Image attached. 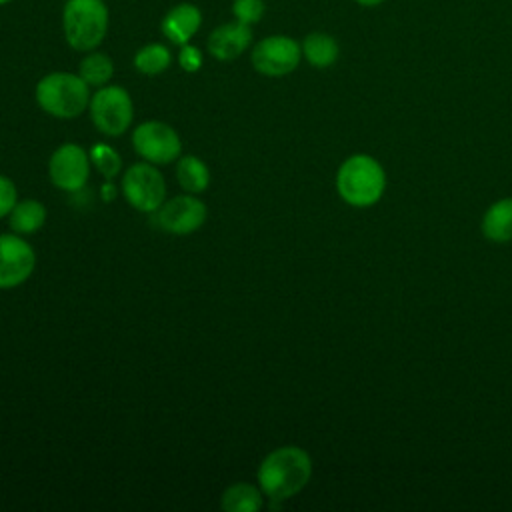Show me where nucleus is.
Returning <instances> with one entry per match:
<instances>
[{
    "instance_id": "nucleus-25",
    "label": "nucleus",
    "mask_w": 512,
    "mask_h": 512,
    "mask_svg": "<svg viewBox=\"0 0 512 512\" xmlns=\"http://www.w3.org/2000/svg\"><path fill=\"white\" fill-rule=\"evenodd\" d=\"M352 2H356V4L362 6V8H376V6L384 4L386 0H352Z\"/></svg>"
},
{
    "instance_id": "nucleus-13",
    "label": "nucleus",
    "mask_w": 512,
    "mask_h": 512,
    "mask_svg": "<svg viewBox=\"0 0 512 512\" xmlns=\"http://www.w3.org/2000/svg\"><path fill=\"white\" fill-rule=\"evenodd\" d=\"M202 26V10L194 2H178L166 10L160 20L162 36L174 44L184 46L188 44Z\"/></svg>"
},
{
    "instance_id": "nucleus-17",
    "label": "nucleus",
    "mask_w": 512,
    "mask_h": 512,
    "mask_svg": "<svg viewBox=\"0 0 512 512\" xmlns=\"http://www.w3.org/2000/svg\"><path fill=\"white\" fill-rule=\"evenodd\" d=\"M176 178H178V184L182 186L184 192L200 194L210 184V170L198 156L186 154V156L178 158Z\"/></svg>"
},
{
    "instance_id": "nucleus-1",
    "label": "nucleus",
    "mask_w": 512,
    "mask_h": 512,
    "mask_svg": "<svg viewBox=\"0 0 512 512\" xmlns=\"http://www.w3.org/2000/svg\"><path fill=\"white\" fill-rule=\"evenodd\" d=\"M258 486L274 502L298 494L312 476V458L300 446H280L258 466Z\"/></svg>"
},
{
    "instance_id": "nucleus-22",
    "label": "nucleus",
    "mask_w": 512,
    "mask_h": 512,
    "mask_svg": "<svg viewBox=\"0 0 512 512\" xmlns=\"http://www.w3.org/2000/svg\"><path fill=\"white\" fill-rule=\"evenodd\" d=\"M230 12H232L234 20L254 26L264 18L266 2L264 0H232Z\"/></svg>"
},
{
    "instance_id": "nucleus-26",
    "label": "nucleus",
    "mask_w": 512,
    "mask_h": 512,
    "mask_svg": "<svg viewBox=\"0 0 512 512\" xmlns=\"http://www.w3.org/2000/svg\"><path fill=\"white\" fill-rule=\"evenodd\" d=\"M114 190H116V188H114L112 184H106V186L102 188V196H106L108 200H112V198H114Z\"/></svg>"
},
{
    "instance_id": "nucleus-14",
    "label": "nucleus",
    "mask_w": 512,
    "mask_h": 512,
    "mask_svg": "<svg viewBox=\"0 0 512 512\" xmlns=\"http://www.w3.org/2000/svg\"><path fill=\"white\" fill-rule=\"evenodd\" d=\"M300 48H302V58L314 66V68H330L332 64H336L338 56H340V44L338 40L328 34V32H322V30H314V32H308L302 42H300Z\"/></svg>"
},
{
    "instance_id": "nucleus-8",
    "label": "nucleus",
    "mask_w": 512,
    "mask_h": 512,
    "mask_svg": "<svg viewBox=\"0 0 512 512\" xmlns=\"http://www.w3.org/2000/svg\"><path fill=\"white\" fill-rule=\"evenodd\" d=\"M132 146L150 164H168L180 158L182 142L176 130L160 120H146L132 132Z\"/></svg>"
},
{
    "instance_id": "nucleus-19",
    "label": "nucleus",
    "mask_w": 512,
    "mask_h": 512,
    "mask_svg": "<svg viewBox=\"0 0 512 512\" xmlns=\"http://www.w3.org/2000/svg\"><path fill=\"white\" fill-rule=\"evenodd\" d=\"M132 64L144 76H158L172 66V52L162 42H150L136 50Z\"/></svg>"
},
{
    "instance_id": "nucleus-7",
    "label": "nucleus",
    "mask_w": 512,
    "mask_h": 512,
    "mask_svg": "<svg viewBox=\"0 0 512 512\" xmlns=\"http://www.w3.org/2000/svg\"><path fill=\"white\" fill-rule=\"evenodd\" d=\"M122 194L138 212H156L166 198V182L150 162L132 164L122 176Z\"/></svg>"
},
{
    "instance_id": "nucleus-27",
    "label": "nucleus",
    "mask_w": 512,
    "mask_h": 512,
    "mask_svg": "<svg viewBox=\"0 0 512 512\" xmlns=\"http://www.w3.org/2000/svg\"><path fill=\"white\" fill-rule=\"evenodd\" d=\"M12 0H0V6H6V4H10Z\"/></svg>"
},
{
    "instance_id": "nucleus-20",
    "label": "nucleus",
    "mask_w": 512,
    "mask_h": 512,
    "mask_svg": "<svg viewBox=\"0 0 512 512\" xmlns=\"http://www.w3.org/2000/svg\"><path fill=\"white\" fill-rule=\"evenodd\" d=\"M78 74L80 78L92 88H100L106 86L112 76H114V62L106 52H98V50H90L86 52V56L80 60L78 64Z\"/></svg>"
},
{
    "instance_id": "nucleus-4",
    "label": "nucleus",
    "mask_w": 512,
    "mask_h": 512,
    "mask_svg": "<svg viewBox=\"0 0 512 512\" xmlns=\"http://www.w3.org/2000/svg\"><path fill=\"white\" fill-rule=\"evenodd\" d=\"M386 188V174L378 160L368 154L348 156L336 172V190L340 198L356 208L376 204Z\"/></svg>"
},
{
    "instance_id": "nucleus-21",
    "label": "nucleus",
    "mask_w": 512,
    "mask_h": 512,
    "mask_svg": "<svg viewBox=\"0 0 512 512\" xmlns=\"http://www.w3.org/2000/svg\"><path fill=\"white\" fill-rule=\"evenodd\" d=\"M90 162L98 168L100 174H104L108 180L116 178L118 172H120V166H122V160H120V154L106 146V144H94L90 148Z\"/></svg>"
},
{
    "instance_id": "nucleus-5",
    "label": "nucleus",
    "mask_w": 512,
    "mask_h": 512,
    "mask_svg": "<svg viewBox=\"0 0 512 512\" xmlns=\"http://www.w3.org/2000/svg\"><path fill=\"white\" fill-rule=\"evenodd\" d=\"M90 118L98 132L106 136L124 134L134 118V104L126 88L118 84L100 86L90 98Z\"/></svg>"
},
{
    "instance_id": "nucleus-18",
    "label": "nucleus",
    "mask_w": 512,
    "mask_h": 512,
    "mask_svg": "<svg viewBox=\"0 0 512 512\" xmlns=\"http://www.w3.org/2000/svg\"><path fill=\"white\" fill-rule=\"evenodd\" d=\"M8 218H10V228L16 234H34L46 222V208L42 202L32 198L20 200L14 204Z\"/></svg>"
},
{
    "instance_id": "nucleus-6",
    "label": "nucleus",
    "mask_w": 512,
    "mask_h": 512,
    "mask_svg": "<svg viewBox=\"0 0 512 512\" xmlns=\"http://www.w3.org/2000/svg\"><path fill=\"white\" fill-rule=\"evenodd\" d=\"M302 60L300 42L288 34H270L258 40L250 50L252 68L268 78L292 74Z\"/></svg>"
},
{
    "instance_id": "nucleus-9",
    "label": "nucleus",
    "mask_w": 512,
    "mask_h": 512,
    "mask_svg": "<svg viewBox=\"0 0 512 512\" xmlns=\"http://www.w3.org/2000/svg\"><path fill=\"white\" fill-rule=\"evenodd\" d=\"M48 176L50 182L64 192L80 190L90 176V154L78 144H62L50 156Z\"/></svg>"
},
{
    "instance_id": "nucleus-2",
    "label": "nucleus",
    "mask_w": 512,
    "mask_h": 512,
    "mask_svg": "<svg viewBox=\"0 0 512 512\" xmlns=\"http://www.w3.org/2000/svg\"><path fill=\"white\" fill-rule=\"evenodd\" d=\"M110 28V10L104 0H66L62 6V34L76 52L96 50Z\"/></svg>"
},
{
    "instance_id": "nucleus-11",
    "label": "nucleus",
    "mask_w": 512,
    "mask_h": 512,
    "mask_svg": "<svg viewBox=\"0 0 512 512\" xmlns=\"http://www.w3.org/2000/svg\"><path fill=\"white\" fill-rule=\"evenodd\" d=\"M206 220V204L196 194H180L156 210V224L170 234H192Z\"/></svg>"
},
{
    "instance_id": "nucleus-23",
    "label": "nucleus",
    "mask_w": 512,
    "mask_h": 512,
    "mask_svg": "<svg viewBox=\"0 0 512 512\" xmlns=\"http://www.w3.org/2000/svg\"><path fill=\"white\" fill-rule=\"evenodd\" d=\"M176 58H178L180 68H182L184 72H190V74L198 72V70L202 68V64H204V54H202V50H200L198 46L190 44V42L184 44V46H180Z\"/></svg>"
},
{
    "instance_id": "nucleus-24",
    "label": "nucleus",
    "mask_w": 512,
    "mask_h": 512,
    "mask_svg": "<svg viewBox=\"0 0 512 512\" xmlns=\"http://www.w3.org/2000/svg\"><path fill=\"white\" fill-rule=\"evenodd\" d=\"M16 186L10 178L0 174V218L8 216L16 204Z\"/></svg>"
},
{
    "instance_id": "nucleus-10",
    "label": "nucleus",
    "mask_w": 512,
    "mask_h": 512,
    "mask_svg": "<svg viewBox=\"0 0 512 512\" xmlns=\"http://www.w3.org/2000/svg\"><path fill=\"white\" fill-rule=\"evenodd\" d=\"M36 266L34 248L16 234H0V290L16 288Z\"/></svg>"
},
{
    "instance_id": "nucleus-16",
    "label": "nucleus",
    "mask_w": 512,
    "mask_h": 512,
    "mask_svg": "<svg viewBox=\"0 0 512 512\" xmlns=\"http://www.w3.org/2000/svg\"><path fill=\"white\" fill-rule=\"evenodd\" d=\"M262 490L248 482H236L222 492L220 504L226 512H258L264 506Z\"/></svg>"
},
{
    "instance_id": "nucleus-15",
    "label": "nucleus",
    "mask_w": 512,
    "mask_h": 512,
    "mask_svg": "<svg viewBox=\"0 0 512 512\" xmlns=\"http://www.w3.org/2000/svg\"><path fill=\"white\" fill-rule=\"evenodd\" d=\"M482 234L496 244L512 240V198H500L482 216Z\"/></svg>"
},
{
    "instance_id": "nucleus-12",
    "label": "nucleus",
    "mask_w": 512,
    "mask_h": 512,
    "mask_svg": "<svg viewBox=\"0 0 512 512\" xmlns=\"http://www.w3.org/2000/svg\"><path fill=\"white\" fill-rule=\"evenodd\" d=\"M252 38V26L238 20L222 22L208 34L206 50L220 62H232L252 46Z\"/></svg>"
},
{
    "instance_id": "nucleus-3",
    "label": "nucleus",
    "mask_w": 512,
    "mask_h": 512,
    "mask_svg": "<svg viewBox=\"0 0 512 512\" xmlns=\"http://www.w3.org/2000/svg\"><path fill=\"white\" fill-rule=\"evenodd\" d=\"M36 104L50 116L70 120L78 118L90 106V86L72 72H48L34 88Z\"/></svg>"
}]
</instances>
